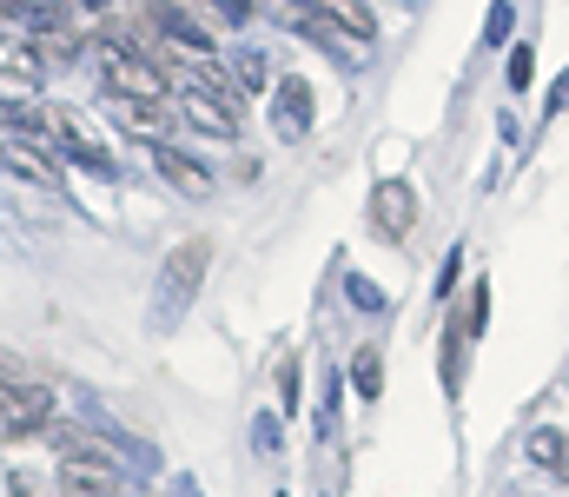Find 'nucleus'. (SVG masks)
Returning <instances> with one entry per match:
<instances>
[{"label":"nucleus","mask_w":569,"mask_h":497,"mask_svg":"<svg viewBox=\"0 0 569 497\" xmlns=\"http://www.w3.org/2000/svg\"><path fill=\"white\" fill-rule=\"evenodd\" d=\"M60 491L67 497H113L120 491V458L87 438V431H60Z\"/></svg>","instance_id":"obj_1"},{"label":"nucleus","mask_w":569,"mask_h":497,"mask_svg":"<svg viewBox=\"0 0 569 497\" xmlns=\"http://www.w3.org/2000/svg\"><path fill=\"white\" fill-rule=\"evenodd\" d=\"M232 80H239V93H266V60L259 53H239L232 60Z\"/></svg>","instance_id":"obj_16"},{"label":"nucleus","mask_w":569,"mask_h":497,"mask_svg":"<svg viewBox=\"0 0 569 497\" xmlns=\"http://www.w3.org/2000/svg\"><path fill=\"white\" fill-rule=\"evenodd\" d=\"M272 133L279 140H305L311 133V87L298 73H284L279 87H272Z\"/></svg>","instance_id":"obj_8"},{"label":"nucleus","mask_w":569,"mask_h":497,"mask_svg":"<svg viewBox=\"0 0 569 497\" xmlns=\"http://www.w3.org/2000/svg\"><path fill=\"white\" fill-rule=\"evenodd\" d=\"M510 20H517V7H510V0H497V7H490V20H483V47H503V40H510Z\"/></svg>","instance_id":"obj_17"},{"label":"nucleus","mask_w":569,"mask_h":497,"mask_svg":"<svg viewBox=\"0 0 569 497\" xmlns=\"http://www.w3.org/2000/svg\"><path fill=\"white\" fill-rule=\"evenodd\" d=\"M378 385H385V365H378V351H365L358 358V398H378Z\"/></svg>","instance_id":"obj_18"},{"label":"nucleus","mask_w":569,"mask_h":497,"mask_svg":"<svg viewBox=\"0 0 569 497\" xmlns=\"http://www.w3.org/2000/svg\"><path fill=\"white\" fill-rule=\"evenodd\" d=\"M0 133L27 140V133H47V107H27V100H0Z\"/></svg>","instance_id":"obj_14"},{"label":"nucleus","mask_w":569,"mask_h":497,"mask_svg":"<svg viewBox=\"0 0 569 497\" xmlns=\"http://www.w3.org/2000/svg\"><path fill=\"white\" fill-rule=\"evenodd\" d=\"M113 113H120V127L133 133V140H159L166 127H172V113H166V100H113Z\"/></svg>","instance_id":"obj_11"},{"label":"nucleus","mask_w":569,"mask_h":497,"mask_svg":"<svg viewBox=\"0 0 569 497\" xmlns=\"http://www.w3.org/2000/svg\"><path fill=\"white\" fill-rule=\"evenodd\" d=\"M179 120L199 127V133H212V140H232V133H239L232 100H219V93H206V87H186V93H179Z\"/></svg>","instance_id":"obj_7"},{"label":"nucleus","mask_w":569,"mask_h":497,"mask_svg":"<svg viewBox=\"0 0 569 497\" xmlns=\"http://www.w3.org/2000/svg\"><path fill=\"white\" fill-rule=\"evenodd\" d=\"M206 266H212V246H206V239L172 246V259H166V272H159V319H179V312L192 306V292H199V279H206Z\"/></svg>","instance_id":"obj_3"},{"label":"nucleus","mask_w":569,"mask_h":497,"mask_svg":"<svg viewBox=\"0 0 569 497\" xmlns=\"http://www.w3.org/2000/svg\"><path fill=\"white\" fill-rule=\"evenodd\" d=\"M411 226H418V192H411V179H378V186H371V232H378L385 246H398Z\"/></svg>","instance_id":"obj_4"},{"label":"nucleus","mask_w":569,"mask_h":497,"mask_svg":"<svg viewBox=\"0 0 569 497\" xmlns=\"http://www.w3.org/2000/svg\"><path fill=\"white\" fill-rule=\"evenodd\" d=\"M0 80L40 87V80H47V60H40V47H33V40H13V33H0Z\"/></svg>","instance_id":"obj_9"},{"label":"nucleus","mask_w":569,"mask_h":497,"mask_svg":"<svg viewBox=\"0 0 569 497\" xmlns=\"http://www.w3.org/2000/svg\"><path fill=\"white\" fill-rule=\"evenodd\" d=\"M457 279H463V252H450V259H443V272H437V299H450V292H457Z\"/></svg>","instance_id":"obj_20"},{"label":"nucleus","mask_w":569,"mask_h":497,"mask_svg":"<svg viewBox=\"0 0 569 497\" xmlns=\"http://www.w3.org/2000/svg\"><path fill=\"white\" fill-rule=\"evenodd\" d=\"M569 107V80H557V87H550V113H563Z\"/></svg>","instance_id":"obj_23"},{"label":"nucleus","mask_w":569,"mask_h":497,"mask_svg":"<svg viewBox=\"0 0 569 497\" xmlns=\"http://www.w3.org/2000/svg\"><path fill=\"white\" fill-rule=\"evenodd\" d=\"M47 418H53V391H47V385H33V378H0V445L33 438Z\"/></svg>","instance_id":"obj_2"},{"label":"nucleus","mask_w":569,"mask_h":497,"mask_svg":"<svg viewBox=\"0 0 569 497\" xmlns=\"http://www.w3.org/2000/svg\"><path fill=\"white\" fill-rule=\"evenodd\" d=\"M463 338H470V319H463V326H457V319L443 326V385H450V391H457V378H463Z\"/></svg>","instance_id":"obj_15"},{"label":"nucleus","mask_w":569,"mask_h":497,"mask_svg":"<svg viewBox=\"0 0 569 497\" xmlns=\"http://www.w3.org/2000/svg\"><path fill=\"white\" fill-rule=\"evenodd\" d=\"M113 497H127V491H113Z\"/></svg>","instance_id":"obj_25"},{"label":"nucleus","mask_w":569,"mask_h":497,"mask_svg":"<svg viewBox=\"0 0 569 497\" xmlns=\"http://www.w3.org/2000/svg\"><path fill=\"white\" fill-rule=\"evenodd\" d=\"M172 497H199V491H192V485H179V491H172Z\"/></svg>","instance_id":"obj_24"},{"label":"nucleus","mask_w":569,"mask_h":497,"mask_svg":"<svg viewBox=\"0 0 569 497\" xmlns=\"http://www.w3.org/2000/svg\"><path fill=\"white\" fill-rule=\"evenodd\" d=\"M152 166H159V172H166V179H172L179 192H192V199H206V192H212V172H206L199 160H186L179 147H166V140L152 147Z\"/></svg>","instance_id":"obj_10"},{"label":"nucleus","mask_w":569,"mask_h":497,"mask_svg":"<svg viewBox=\"0 0 569 497\" xmlns=\"http://www.w3.org/2000/svg\"><path fill=\"white\" fill-rule=\"evenodd\" d=\"M0 160L13 166L20 179H33V186H53V179H60V166H53V153H40L33 140H7V147H0Z\"/></svg>","instance_id":"obj_12"},{"label":"nucleus","mask_w":569,"mask_h":497,"mask_svg":"<svg viewBox=\"0 0 569 497\" xmlns=\"http://www.w3.org/2000/svg\"><path fill=\"white\" fill-rule=\"evenodd\" d=\"M212 13H219V20H232V27H246V20L259 13V0H212Z\"/></svg>","instance_id":"obj_19"},{"label":"nucleus","mask_w":569,"mask_h":497,"mask_svg":"<svg viewBox=\"0 0 569 497\" xmlns=\"http://www.w3.org/2000/svg\"><path fill=\"white\" fill-rule=\"evenodd\" d=\"M530 67H537V53L517 47V53H510V87H530Z\"/></svg>","instance_id":"obj_21"},{"label":"nucleus","mask_w":569,"mask_h":497,"mask_svg":"<svg viewBox=\"0 0 569 497\" xmlns=\"http://www.w3.org/2000/svg\"><path fill=\"white\" fill-rule=\"evenodd\" d=\"M279 385H284V411H298V365L291 358L279 365Z\"/></svg>","instance_id":"obj_22"},{"label":"nucleus","mask_w":569,"mask_h":497,"mask_svg":"<svg viewBox=\"0 0 569 497\" xmlns=\"http://www.w3.org/2000/svg\"><path fill=\"white\" fill-rule=\"evenodd\" d=\"M305 13L325 20L345 47H371V40H378V13H371L365 0H305Z\"/></svg>","instance_id":"obj_6"},{"label":"nucleus","mask_w":569,"mask_h":497,"mask_svg":"<svg viewBox=\"0 0 569 497\" xmlns=\"http://www.w3.org/2000/svg\"><path fill=\"white\" fill-rule=\"evenodd\" d=\"M107 93L113 100H166V67L152 53H107Z\"/></svg>","instance_id":"obj_5"},{"label":"nucleus","mask_w":569,"mask_h":497,"mask_svg":"<svg viewBox=\"0 0 569 497\" xmlns=\"http://www.w3.org/2000/svg\"><path fill=\"white\" fill-rule=\"evenodd\" d=\"M291 7H298V0H291Z\"/></svg>","instance_id":"obj_26"},{"label":"nucleus","mask_w":569,"mask_h":497,"mask_svg":"<svg viewBox=\"0 0 569 497\" xmlns=\"http://www.w3.org/2000/svg\"><path fill=\"white\" fill-rule=\"evenodd\" d=\"M523 451H530V465H543V471H557V478L569 485V438H563V431H550V425H537Z\"/></svg>","instance_id":"obj_13"}]
</instances>
